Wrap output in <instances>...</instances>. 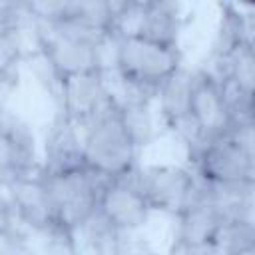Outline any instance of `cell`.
Instances as JSON below:
<instances>
[{
	"label": "cell",
	"mask_w": 255,
	"mask_h": 255,
	"mask_svg": "<svg viewBox=\"0 0 255 255\" xmlns=\"http://www.w3.org/2000/svg\"><path fill=\"white\" fill-rule=\"evenodd\" d=\"M183 66L181 48L139 34H116L110 46V74L118 96L155 100L157 90Z\"/></svg>",
	"instance_id": "obj_1"
},
{
	"label": "cell",
	"mask_w": 255,
	"mask_h": 255,
	"mask_svg": "<svg viewBox=\"0 0 255 255\" xmlns=\"http://www.w3.org/2000/svg\"><path fill=\"white\" fill-rule=\"evenodd\" d=\"M36 56L46 64L54 82L110 72L112 40L70 22H42L34 20Z\"/></svg>",
	"instance_id": "obj_2"
},
{
	"label": "cell",
	"mask_w": 255,
	"mask_h": 255,
	"mask_svg": "<svg viewBox=\"0 0 255 255\" xmlns=\"http://www.w3.org/2000/svg\"><path fill=\"white\" fill-rule=\"evenodd\" d=\"M189 161L207 187L255 189V122H239L227 135L191 147Z\"/></svg>",
	"instance_id": "obj_3"
},
{
	"label": "cell",
	"mask_w": 255,
	"mask_h": 255,
	"mask_svg": "<svg viewBox=\"0 0 255 255\" xmlns=\"http://www.w3.org/2000/svg\"><path fill=\"white\" fill-rule=\"evenodd\" d=\"M82 153L86 167L104 181L128 177L141 165V151L120 118L118 102L82 129Z\"/></svg>",
	"instance_id": "obj_4"
},
{
	"label": "cell",
	"mask_w": 255,
	"mask_h": 255,
	"mask_svg": "<svg viewBox=\"0 0 255 255\" xmlns=\"http://www.w3.org/2000/svg\"><path fill=\"white\" fill-rule=\"evenodd\" d=\"M235 128V114L223 82L207 68H195V82L189 102L187 145L195 147L227 135Z\"/></svg>",
	"instance_id": "obj_5"
},
{
	"label": "cell",
	"mask_w": 255,
	"mask_h": 255,
	"mask_svg": "<svg viewBox=\"0 0 255 255\" xmlns=\"http://www.w3.org/2000/svg\"><path fill=\"white\" fill-rule=\"evenodd\" d=\"M40 175L60 223L78 233L98 211L104 179L94 175L88 167L62 173L40 171Z\"/></svg>",
	"instance_id": "obj_6"
},
{
	"label": "cell",
	"mask_w": 255,
	"mask_h": 255,
	"mask_svg": "<svg viewBox=\"0 0 255 255\" xmlns=\"http://www.w3.org/2000/svg\"><path fill=\"white\" fill-rule=\"evenodd\" d=\"M58 116L74 124L80 131L112 110L118 102L112 74L94 72L72 76L60 82H54Z\"/></svg>",
	"instance_id": "obj_7"
},
{
	"label": "cell",
	"mask_w": 255,
	"mask_h": 255,
	"mask_svg": "<svg viewBox=\"0 0 255 255\" xmlns=\"http://www.w3.org/2000/svg\"><path fill=\"white\" fill-rule=\"evenodd\" d=\"M153 213L177 217L199 193L201 181L189 165L151 163L139 165L133 173Z\"/></svg>",
	"instance_id": "obj_8"
},
{
	"label": "cell",
	"mask_w": 255,
	"mask_h": 255,
	"mask_svg": "<svg viewBox=\"0 0 255 255\" xmlns=\"http://www.w3.org/2000/svg\"><path fill=\"white\" fill-rule=\"evenodd\" d=\"M42 143L34 129L18 114L4 108L0 122V175L2 187H10L40 171Z\"/></svg>",
	"instance_id": "obj_9"
},
{
	"label": "cell",
	"mask_w": 255,
	"mask_h": 255,
	"mask_svg": "<svg viewBox=\"0 0 255 255\" xmlns=\"http://www.w3.org/2000/svg\"><path fill=\"white\" fill-rule=\"evenodd\" d=\"M171 255H207L225 221L211 189L201 183L197 197L177 215Z\"/></svg>",
	"instance_id": "obj_10"
},
{
	"label": "cell",
	"mask_w": 255,
	"mask_h": 255,
	"mask_svg": "<svg viewBox=\"0 0 255 255\" xmlns=\"http://www.w3.org/2000/svg\"><path fill=\"white\" fill-rule=\"evenodd\" d=\"M96 213L112 229L124 235H135L147 227L153 209L131 173L128 177L104 181Z\"/></svg>",
	"instance_id": "obj_11"
},
{
	"label": "cell",
	"mask_w": 255,
	"mask_h": 255,
	"mask_svg": "<svg viewBox=\"0 0 255 255\" xmlns=\"http://www.w3.org/2000/svg\"><path fill=\"white\" fill-rule=\"evenodd\" d=\"M129 34H139L143 38L177 46L183 32V12L175 2L143 0V2H122L120 10V30Z\"/></svg>",
	"instance_id": "obj_12"
},
{
	"label": "cell",
	"mask_w": 255,
	"mask_h": 255,
	"mask_svg": "<svg viewBox=\"0 0 255 255\" xmlns=\"http://www.w3.org/2000/svg\"><path fill=\"white\" fill-rule=\"evenodd\" d=\"M193 82H195V68L191 70L183 66L157 90L153 100L161 126L167 131L181 135L183 139L187 137L189 131V102H191Z\"/></svg>",
	"instance_id": "obj_13"
},
{
	"label": "cell",
	"mask_w": 255,
	"mask_h": 255,
	"mask_svg": "<svg viewBox=\"0 0 255 255\" xmlns=\"http://www.w3.org/2000/svg\"><path fill=\"white\" fill-rule=\"evenodd\" d=\"M84 153H82V131L56 114L50 124L46 137L42 141V173H62L72 169H82Z\"/></svg>",
	"instance_id": "obj_14"
},
{
	"label": "cell",
	"mask_w": 255,
	"mask_h": 255,
	"mask_svg": "<svg viewBox=\"0 0 255 255\" xmlns=\"http://www.w3.org/2000/svg\"><path fill=\"white\" fill-rule=\"evenodd\" d=\"M118 106H120V118L128 133L131 135L139 151H143L159 135V118L157 112L153 110V100H145L137 96H118Z\"/></svg>",
	"instance_id": "obj_15"
},
{
	"label": "cell",
	"mask_w": 255,
	"mask_h": 255,
	"mask_svg": "<svg viewBox=\"0 0 255 255\" xmlns=\"http://www.w3.org/2000/svg\"><path fill=\"white\" fill-rule=\"evenodd\" d=\"M211 255H255V217H227L213 241Z\"/></svg>",
	"instance_id": "obj_16"
},
{
	"label": "cell",
	"mask_w": 255,
	"mask_h": 255,
	"mask_svg": "<svg viewBox=\"0 0 255 255\" xmlns=\"http://www.w3.org/2000/svg\"><path fill=\"white\" fill-rule=\"evenodd\" d=\"M251 120L255 122V100H253V106H251Z\"/></svg>",
	"instance_id": "obj_17"
}]
</instances>
